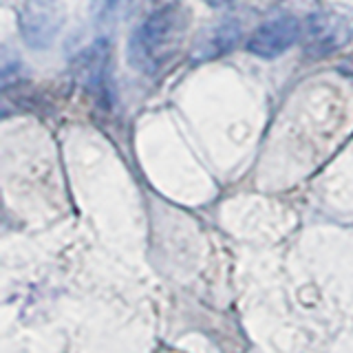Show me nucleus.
<instances>
[{
	"label": "nucleus",
	"instance_id": "obj_4",
	"mask_svg": "<svg viewBox=\"0 0 353 353\" xmlns=\"http://www.w3.org/2000/svg\"><path fill=\"white\" fill-rule=\"evenodd\" d=\"M303 25L294 16H281L261 25L248 40V51L259 58H279L301 38Z\"/></svg>",
	"mask_w": 353,
	"mask_h": 353
},
{
	"label": "nucleus",
	"instance_id": "obj_5",
	"mask_svg": "<svg viewBox=\"0 0 353 353\" xmlns=\"http://www.w3.org/2000/svg\"><path fill=\"white\" fill-rule=\"evenodd\" d=\"M241 40V25L236 20H223L214 27H208L199 33L190 58L194 62H210L230 53Z\"/></svg>",
	"mask_w": 353,
	"mask_h": 353
},
{
	"label": "nucleus",
	"instance_id": "obj_1",
	"mask_svg": "<svg viewBox=\"0 0 353 353\" xmlns=\"http://www.w3.org/2000/svg\"><path fill=\"white\" fill-rule=\"evenodd\" d=\"M183 16L176 7L150 14L135 29L128 42V62L141 73H157L172 58L183 36Z\"/></svg>",
	"mask_w": 353,
	"mask_h": 353
},
{
	"label": "nucleus",
	"instance_id": "obj_3",
	"mask_svg": "<svg viewBox=\"0 0 353 353\" xmlns=\"http://www.w3.org/2000/svg\"><path fill=\"white\" fill-rule=\"evenodd\" d=\"M69 0H27L20 14L22 38L31 49H49L66 20Z\"/></svg>",
	"mask_w": 353,
	"mask_h": 353
},
{
	"label": "nucleus",
	"instance_id": "obj_7",
	"mask_svg": "<svg viewBox=\"0 0 353 353\" xmlns=\"http://www.w3.org/2000/svg\"><path fill=\"white\" fill-rule=\"evenodd\" d=\"M338 71H340V73H345V75H349V77H353V55H351V58H347V60H342V62H340Z\"/></svg>",
	"mask_w": 353,
	"mask_h": 353
},
{
	"label": "nucleus",
	"instance_id": "obj_8",
	"mask_svg": "<svg viewBox=\"0 0 353 353\" xmlns=\"http://www.w3.org/2000/svg\"><path fill=\"white\" fill-rule=\"evenodd\" d=\"M230 3H234V0H205V5H210V7H228Z\"/></svg>",
	"mask_w": 353,
	"mask_h": 353
},
{
	"label": "nucleus",
	"instance_id": "obj_6",
	"mask_svg": "<svg viewBox=\"0 0 353 353\" xmlns=\"http://www.w3.org/2000/svg\"><path fill=\"white\" fill-rule=\"evenodd\" d=\"M108 55H110L108 40H97L95 44H91V47L75 60L77 82H82L86 88H91V91L104 88V80L108 73Z\"/></svg>",
	"mask_w": 353,
	"mask_h": 353
},
{
	"label": "nucleus",
	"instance_id": "obj_2",
	"mask_svg": "<svg viewBox=\"0 0 353 353\" xmlns=\"http://www.w3.org/2000/svg\"><path fill=\"white\" fill-rule=\"evenodd\" d=\"M303 49L309 58L336 53L353 38V25L338 11H316L303 22Z\"/></svg>",
	"mask_w": 353,
	"mask_h": 353
}]
</instances>
